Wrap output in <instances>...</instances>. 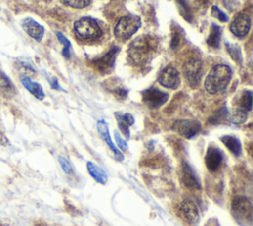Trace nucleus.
Listing matches in <instances>:
<instances>
[{"mask_svg": "<svg viewBox=\"0 0 253 226\" xmlns=\"http://www.w3.org/2000/svg\"><path fill=\"white\" fill-rule=\"evenodd\" d=\"M21 82L22 84L25 86V88L30 91L36 98L42 100L43 99L44 97V92H43V89L42 87L37 83V82H34L33 80H31V78L27 75L25 76H22L21 77Z\"/></svg>", "mask_w": 253, "mask_h": 226, "instance_id": "nucleus-18", "label": "nucleus"}, {"mask_svg": "<svg viewBox=\"0 0 253 226\" xmlns=\"http://www.w3.org/2000/svg\"><path fill=\"white\" fill-rule=\"evenodd\" d=\"M7 144H8V140L6 136L0 131V145H7Z\"/></svg>", "mask_w": 253, "mask_h": 226, "instance_id": "nucleus-36", "label": "nucleus"}, {"mask_svg": "<svg viewBox=\"0 0 253 226\" xmlns=\"http://www.w3.org/2000/svg\"><path fill=\"white\" fill-rule=\"evenodd\" d=\"M229 117V112L227 111V109L225 107L219 109L211 119H210V122L211 124H217V123H220L222 122L223 120H225L226 118Z\"/></svg>", "mask_w": 253, "mask_h": 226, "instance_id": "nucleus-28", "label": "nucleus"}, {"mask_svg": "<svg viewBox=\"0 0 253 226\" xmlns=\"http://www.w3.org/2000/svg\"><path fill=\"white\" fill-rule=\"evenodd\" d=\"M142 100L149 108H158L168 100V93L156 87H150L142 91Z\"/></svg>", "mask_w": 253, "mask_h": 226, "instance_id": "nucleus-8", "label": "nucleus"}, {"mask_svg": "<svg viewBox=\"0 0 253 226\" xmlns=\"http://www.w3.org/2000/svg\"><path fill=\"white\" fill-rule=\"evenodd\" d=\"M184 75L188 81V83L192 87H196L199 85L202 74H203V63L197 57H192L188 59L183 66Z\"/></svg>", "mask_w": 253, "mask_h": 226, "instance_id": "nucleus-6", "label": "nucleus"}, {"mask_svg": "<svg viewBox=\"0 0 253 226\" xmlns=\"http://www.w3.org/2000/svg\"><path fill=\"white\" fill-rule=\"evenodd\" d=\"M14 91V85L9 77L0 70V92L3 94H12Z\"/></svg>", "mask_w": 253, "mask_h": 226, "instance_id": "nucleus-23", "label": "nucleus"}, {"mask_svg": "<svg viewBox=\"0 0 253 226\" xmlns=\"http://www.w3.org/2000/svg\"><path fill=\"white\" fill-rule=\"evenodd\" d=\"M58 162L60 164V167L62 168L63 171L66 173H71L72 172V167L70 165V163L63 157H58Z\"/></svg>", "mask_w": 253, "mask_h": 226, "instance_id": "nucleus-32", "label": "nucleus"}, {"mask_svg": "<svg viewBox=\"0 0 253 226\" xmlns=\"http://www.w3.org/2000/svg\"><path fill=\"white\" fill-rule=\"evenodd\" d=\"M246 119H247V112L237 108L235 109V111L230 117V121L234 124H242L246 121Z\"/></svg>", "mask_w": 253, "mask_h": 226, "instance_id": "nucleus-29", "label": "nucleus"}, {"mask_svg": "<svg viewBox=\"0 0 253 226\" xmlns=\"http://www.w3.org/2000/svg\"><path fill=\"white\" fill-rule=\"evenodd\" d=\"M56 37L57 40L63 45V50H62V55L65 58H69L70 57V47H71V43L69 42V40L60 32H56Z\"/></svg>", "mask_w": 253, "mask_h": 226, "instance_id": "nucleus-26", "label": "nucleus"}, {"mask_svg": "<svg viewBox=\"0 0 253 226\" xmlns=\"http://www.w3.org/2000/svg\"><path fill=\"white\" fill-rule=\"evenodd\" d=\"M49 80V83H50V86L53 88V89H57V90H62V88L60 87L56 77H52L51 79H48Z\"/></svg>", "mask_w": 253, "mask_h": 226, "instance_id": "nucleus-34", "label": "nucleus"}, {"mask_svg": "<svg viewBox=\"0 0 253 226\" xmlns=\"http://www.w3.org/2000/svg\"><path fill=\"white\" fill-rule=\"evenodd\" d=\"M180 210L185 216V218L191 222L194 223L199 218V210L197 205L190 199H184L180 205Z\"/></svg>", "mask_w": 253, "mask_h": 226, "instance_id": "nucleus-17", "label": "nucleus"}, {"mask_svg": "<svg viewBox=\"0 0 253 226\" xmlns=\"http://www.w3.org/2000/svg\"><path fill=\"white\" fill-rule=\"evenodd\" d=\"M60 2L63 5L74 9H83L90 5L91 0H60Z\"/></svg>", "mask_w": 253, "mask_h": 226, "instance_id": "nucleus-27", "label": "nucleus"}, {"mask_svg": "<svg viewBox=\"0 0 253 226\" xmlns=\"http://www.w3.org/2000/svg\"><path fill=\"white\" fill-rule=\"evenodd\" d=\"M158 82L170 89H176L180 85V75L178 70L173 66L165 67L158 76Z\"/></svg>", "mask_w": 253, "mask_h": 226, "instance_id": "nucleus-10", "label": "nucleus"}, {"mask_svg": "<svg viewBox=\"0 0 253 226\" xmlns=\"http://www.w3.org/2000/svg\"><path fill=\"white\" fill-rule=\"evenodd\" d=\"M87 167V170L89 172V174L100 184H105L108 181V176L106 174V172L96 164L92 163V162H87L86 164Z\"/></svg>", "mask_w": 253, "mask_h": 226, "instance_id": "nucleus-19", "label": "nucleus"}, {"mask_svg": "<svg viewBox=\"0 0 253 226\" xmlns=\"http://www.w3.org/2000/svg\"><path fill=\"white\" fill-rule=\"evenodd\" d=\"M252 108V91L246 90L242 93L241 97L238 100V108L245 112L250 111Z\"/></svg>", "mask_w": 253, "mask_h": 226, "instance_id": "nucleus-22", "label": "nucleus"}, {"mask_svg": "<svg viewBox=\"0 0 253 226\" xmlns=\"http://www.w3.org/2000/svg\"><path fill=\"white\" fill-rule=\"evenodd\" d=\"M182 30H176L174 29L172 32V39H171V49L175 50L178 48V46L181 43V39H182Z\"/></svg>", "mask_w": 253, "mask_h": 226, "instance_id": "nucleus-31", "label": "nucleus"}, {"mask_svg": "<svg viewBox=\"0 0 253 226\" xmlns=\"http://www.w3.org/2000/svg\"><path fill=\"white\" fill-rule=\"evenodd\" d=\"M97 130H98L100 136L102 137V139L107 143L109 148L114 152L116 159L118 161H123L124 160V155L120 152V150L113 143V141L111 139V136H110V133H109L108 126H107V124L104 120H100V121L97 122Z\"/></svg>", "mask_w": 253, "mask_h": 226, "instance_id": "nucleus-15", "label": "nucleus"}, {"mask_svg": "<svg viewBox=\"0 0 253 226\" xmlns=\"http://www.w3.org/2000/svg\"><path fill=\"white\" fill-rule=\"evenodd\" d=\"M232 75L231 68L226 64L214 65L205 79V89L210 94H217L225 90Z\"/></svg>", "mask_w": 253, "mask_h": 226, "instance_id": "nucleus-1", "label": "nucleus"}, {"mask_svg": "<svg viewBox=\"0 0 253 226\" xmlns=\"http://www.w3.org/2000/svg\"><path fill=\"white\" fill-rule=\"evenodd\" d=\"M115 117L118 122V126L121 132L124 134L126 138H129V127L133 125L134 119L131 114L129 113H122V112H115Z\"/></svg>", "mask_w": 253, "mask_h": 226, "instance_id": "nucleus-16", "label": "nucleus"}, {"mask_svg": "<svg viewBox=\"0 0 253 226\" xmlns=\"http://www.w3.org/2000/svg\"><path fill=\"white\" fill-rule=\"evenodd\" d=\"M220 141L234 156H239L241 154V143L236 137L225 135L220 138Z\"/></svg>", "mask_w": 253, "mask_h": 226, "instance_id": "nucleus-20", "label": "nucleus"}, {"mask_svg": "<svg viewBox=\"0 0 253 226\" xmlns=\"http://www.w3.org/2000/svg\"><path fill=\"white\" fill-rule=\"evenodd\" d=\"M225 47H226V50L227 52L229 53L231 58L240 63L242 61V55H241V51H240V48L239 46L237 45H233V44H228V43H225Z\"/></svg>", "mask_w": 253, "mask_h": 226, "instance_id": "nucleus-25", "label": "nucleus"}, {"mask_svg": "<svg viewBox=\"0 0 253 226\" xmlns=\"http://www.w3.org/2000/svg\"><path fill=\"white\" fill-rule=\"evenodd\" d=\"M172 129L186 139H192L201 131V124L195 120L180 119L173 123Z\"/></svg>", "mask_w": 253, "mask_h": 226, "instance_id": "nucleus-7", "label": "nucleus"}, {"mask_svg": "<svg viewBox=\"0 0 253 226\" xmlns=\"http://www.w3.org/2000/svg\"><path fill=\"white\" fill-rule=\"evenodd\" d=\"M74 31L82 40H93L102 36L103 31L99 24L90 17H83L74 23Z\"/></svg>", "mask_w": 253, "mask_h": 226, "instance_id": "nucleus-4", "label": "nucleus"}, {"mask_svg": "<svg viewBox=\"0 0 253 226\" xmlns=\"http://www.w3.org/2000/svg\"><path fill=\"white\" fill-rule=\"evenodd\" d=\"M141 20L136 15H126L122 17L114 29L115 37L120 41L129 39L140 27Z\"/></svg>", "mask_w": 253, "mask_h": 226, "instance_id": "nucleus-3", "label": "nucleus"}, {"mask_svg": "<svg viewBox=\"0 0 253 226\" xmlns=\"http://www.w3.org/2000/svg\"><path fill=\"white\" fill-rule=\"evenodd\" d=\"M114 135H115V139H116V142H117L118 147H119L122 151H126V150H127V144H126V142L121 137V135H120L117 131H115Z\"/></svg>", "mask_w": 253, "mask_h": 226, "instance_id": "nucleus-33", "label": "nucleus"}, {"mask_svg": "<svg viewBox=\"0 0 253 226\" xmlns=\"http://www.w3.org/2000/svg\"><path fill=\"white\" fill-rule=\"evenodd\" d=\"M211 15L222 23H225V22L228 21L227 15L224 12H222L217 6H212L211 7Z\"/></svg>", "mask_w": 253, "mask_h": 226, "instance_id": "nucleus-30", "label": "nucleus"}, {"mask_svg": "<svg viewBox=\"0 0 253 226\" xmlns=\"http://www.w3.org/2000/svg\"><path fill=\"white\" fill-rule=\"evenodd\" d=\"M221 33H222V30L221 28L212 23L211 25V30H210V35L207 39V44L211 47V48H214V49H217L219 47V44H220V38H221Z\"/></svg>", "mask_w": 253, "mask_h": 226, "instance_id": "nucleus-21", "label": "nucleus"}, {"mask_svg": "<svg viewBox=\"0 0 253 226\" xmlns=\"http://www.w3.org/2000/svg\"><path fill=\"white\" fill-rule=\"evenodd\" d=\"M115 93L120 98H125L127 95V91L126 89H118L115 91Z\"/></svg>", "mask_w": 253, "mask_h": 226, "instance_id": "nucleus-35", "label": "nucleus"}, {"mask_svg": "<svg viewBox=\"0 0 253 226\" xmlns=\"http://www.w3.org/2000/svg\"><path fill=\"white\" fill-rule=\"evenodd\" d=\"M251 27L250 17L245 13H240L237 17L230 23V31L233 35L238 38L245 37Z\"/></svg>", "mask_w": 253, "mask_h": 226, "instance_id": "nucleus-12", "label": "nucleus"}, {"mask_svg": "<svg viewBox=\"0 0 253 226\" xmlns=\"http://www.w3.org/2000/svg\"><path fill=\"white\" fill-rule=\"evenodd\" d=\"M231 212L236 221L240 224H251L252 221V204L245 196H236L232 200Z\"/></svg>", "mask_w": 253, "mask_h": 226, "instance_id": "nucleus-5", "label": "nucleus"}, {"mask_svg": "<svg viewBox=\"0 0 253 226\" xmlns=\"http://www.w3.org/2000/svg\"><path fill=\"white\" fill-rule=\"evenodd\" d=\"M222 152L216 147H209L205 157V164L208 170L211 172L216 171L222 163Z\"/></svg>", "mask_w": 253, "mask_h": 226, "instance_id": "nucleus-13", "label": "nucleus"}, {"mask_svg": "<svg viewBox=\"0 0 253 226\" xmlns=\"http://www.w3.org/2000/svg\"><path fill=\"white\" fill-rule=\"evenodd\" d=\"M180 177H181L182 183L188 189L194 190V189L201 188V183H200V180H199L196 172L193 170L191 166H189V164L186 162H184L181 166Z\"/></svg>", "mask_w": 253, "mask_h": 226, "instance_id": "nucleus-11", "label": "nucleus"}, {"mask_svg": "<svg viewBox=\"0 0 253 226\" xmlns=\"http://www.w3.org/2000/svg\"><path fill=\"white\" fill-rule=\"evenodd\" d=\"M156 44L150 36H141L131 42L127 50L128 59L134 64L144 62L155 49Z\"/></svg>", "mask_w": 253, "mask_h": 226, "instance_id": "nucleus-2", "label": "nucleus"}, {"mask_svg": "<svg viewBox=\"0 0 253 226\" xmlns=\"http://www.w3.org/2000/svg\"><path fill=\"white\" fill-rule=\"evenodd\" d=\"M22 27L30 37L38 42L42 41L44 35V28L37 21L32 18H26L22 23Z\"/></svg>", "mask_w": 253, "mask_h": 226, "instance_id": "nucleus-14", "label": "nucleus"}, {"mask_svg": "<svg viewBox=\"0 0 253 226\" xmlns=\"http://www.w3.org/2000/svg\"><path fill=\"white\" fill-rule=\"evenodd\" d=\"M175 1H176L177 6H178V9L180 11L181 16H183V18L186 21L191 22L193 17H192V13H191V10H190V7L188 5L187 0H175Z\"/></svg>", "mask_w": 253, "mask_h": 226, "instance_id": "nucleus-24", "label": "nucleus"}, {"mask_svg": "<svg viewBox=\"0 0 253 226\" xmlns=\"http://www.w3.org/2000/svg\"><path fill=\"white\" fill-rule=\"evenodd\" d=\"M120 52V48L117 46H114L107 54H105L103 56L94 59L93 64L96 67V69L102 73L110 72L115 64L117 54Z\"/></svg>", "mask_w": 253, "mask_h": 226, "instance_id": "nucleus-9", "label": "nucleus"}]
</instances>
